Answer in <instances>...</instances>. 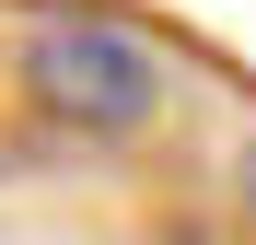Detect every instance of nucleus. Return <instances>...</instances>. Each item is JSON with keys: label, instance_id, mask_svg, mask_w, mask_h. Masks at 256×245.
<instances>
[{"label": "nucleus", "instance_id": "2", "mask_svg": "<svg viewBox=\"0 0 256 245\" xmlns=\"http://www.w3.org/2000/svg\"><path fill=\"white\" fill-rule=\"evenodd\" d=\"M233 198H244V222H256V129H244V152H233Z\"/></svg>", "mask_w": 256, "mask_h": 245}, {"label": "nucleus", "instance_id": "1", "mask_svg": "<svg viewBox=\"0 0 256 245\" xmlns=\"http://www.w3.org/2000/svg\"><path fill=\"white\" fill-rule=\"evenodd\" d=\"M12 82H24V105L47 117V129H70V140H140L163 117V94H175L152 35L116 24V12H82V0H58V12L24 24Z\"/></svg>", "mask_w": 256, "mask_h": 245}]
</instances>
